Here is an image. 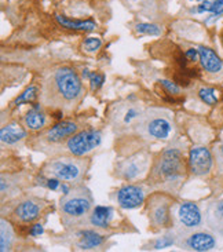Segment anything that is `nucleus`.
Wrapping results in <instances>:
<instances>
[{
  "label": "nucleus",
  "mask_w": 223,
  "mask_h": 252,
  "mask_svg": "<svg viewBox=\"0 0 223 252\" xmlns=\"http://www.w3.org/2000/svg\"><path fill=\"white\" fill-rule=\"evenodd\" d=\"M80 76L69 66L50 70L41 84L40 102L46 106L72 112L84 96Z\"/></svg>",
  "instance_id": "nucleus-1"
},
{
  "label": "nucleus",
  "mask_w": 223,
  "mask_h": 252,
  "mask_svg": "<svg viewBox=\"0 0 223 252\" xmlns=\"http://www.w3.org/2000/svg\"><path fill=\"white\" fill-rule=\"evenodd\" d=\"M186 164L179 146L171 145L156 157L149 172V185L155 189L175 193L183 184Z\"/></svg>",
  "instance_id": "nucleus-2"
},
{
  "label": "nucleus",
  "mask_w": 223,
  "mask_h": 252,
  "mask_svg": "<svg viewBox=\"0 0 223 252\" xmlns=\"http://www.w3.org/2000/svg\"><path fill=\"white\" fill-rule=\"evenodd\" d=\"M94 208V198L90 189L83 185H74L68 194L60 200V215L62 225L66 229H77L84 226L91 210Z\"/></svg>",
  "instance_id": "nucleus-3"
},
{
  "label": "nucleus",
  "mask_w": 223,
  "mask_h": 252,
  "mask_svg": "<svg viewBox=\"0 0 223 252\" xmlns=\"http://www.w3.org/2000/svg\"><path fill=\"white\" fill-rule=\"evenodd\" d=\"M90 168V160L87 157H77L66 153H60L58 156L47 160L41 174L47 177L58 178L62 182L70 185H80Z\"/></svg>",
  "instance_id": "nucleus-4"
},
{
  "label": "nucleus",
  "mask_w": 223,
  "mask_h": 252,
  "mask_svg": "<svg viewBox=\"0 0 223 252\" xmlns=\"http://www.w3.org/2000/svg\"><path fill=\"white\" fill-rule=\"evenodd\" d=\"M135 129L136 134L146 141L167 142L175 135V123L167 110L150 108L143 110Z\"/></svg>",
  "instance_id": "nucleus-5"
},
{
  "label": "nucleus",
  "mask_w": 223,
  "mask_h": 252,
  "mask_svg": "<svg viewBox=\"0 0 223 252\" xmlns=\"http://www.w3.org/2000/svg\"><path fill=\"white\" fill-rule=\"evenodd\" d=\"M175 200L168 191H156L146 200V215L155 230L168 229L172 225V205Z\"/></svg>",
  "instance_id": "nucleus-6"
},
{
  "label": "nucleus",
  "mask_w": 223,
  "mask_h": 252,
  "mask_svg": "<svg viewBox=\"0 0 223 252\" xmlns=\"http://www.w3.org/2000/svg\"><path fill=\"white\" fill-rule=\"evenodd\" d=\"M150 163L152 155L148 150L136 152L116 164L115 175L124 182H135L143 179L150 172Z\"/></svg>",
  "instance_id": "nucleus-7"
},
{
  "label": "nucleus",
  "mask_w": 223,
  "mask_h": 252,
  "mask_svg": "<svg viewBox=\"0 0 223 252\" xmlns=\"http://www.w3.org/2000/svg\"><path fill=\"white\" fill-rule=\"evenodd\" d=\"M204 217L201 208L193 201H175L172 205V225L176 233H185L201 229Z\"/></svg>",
  "instance_id": "nucleus-8"
},
{
  "label": "nucleus",
  "mask_w": 223,
  "mask_h": 252,
  "mask_svg": "<svg viewBox=\"0 0 223 252\" xmlns=\"http://www.w3.org/2000/svg\"><path fill=\"white\" fill-rule=\"evenodd\" d=\"M102 139H103V134H102L101 129H79L76 134H73L69 138L66 142L62 143L61 146H64V150L61 153H66V155H72V156L77 157H86L90 153H93L96 148L101 146Z\"/></svg>",
  "instance_id": "nucleus-9"
},
{
  "label": "nucleus",
  "mask_w": 223,
  "mask_h": 252,
  "mask_svg": "<svg viewBox=\"0 0 223 252\" xmlns=\"http://www.w3.org/2000/svg\"><path fill=\"white\" fill-rule=\"evenodd\" d=\"M79 131V124L76 122L65 120L58 122L54 126L48 127L47 129H43L40 135L36 136L33 146L37 150L43 148H60L62 143H65L70 136Z\"/></svg>",
  "instance_id": "nucleus-10"
},
{
  "label": "nucleus",
  "mask_w": 223,
  "mask_h": 252,
  "mask_svg": "<svg viewBox=\"0 0 223 252\" xmlns=\"http://www.w3.org/2000/svg\"><path fill=\"white\" fill-rule=\"evenodd\" d=\"M176 247L185 251L208 252L217 248V239L212 233L205 232L203 229H196L190 232L178 233Z\"/></svg>",
  "instance_id": "nucleus-11"
},
{
  "label": "nucleus",
  "mask_w": 223,
  "mask_h": 252,
  "mask_svg": "<svg viewBox=\"0 0 223 252\" xmlns=\"http://www.w3.org/2000/svg\"><path fill=\"white\" fill-rule=\"evenodd\" d=\"M142 113L143 109L136 103H131L129 101L127 103H119L112 110L110 123L116 131H126L129 127H135Z\"/></svg>",
  "instance_id": "nucleus-12"
},
{
  "label": "nucleus",
  "mask_w": 223,
  "mask_h": 252,
  "mask_svg": "<svg viewBox=\"0 0 223 252\" xmlns=\"http://www.w3.org/2000/svg\"><path fill=\"white\" fill-rule=\"evenodd\" d=\"M44 207H46V203L40 198L33 197V196L21 198L17 201V204L14 205L13 218L22 225L34 223L37 219L40 218Z\"/></svg>",
  "instance_id": "nucleus-13"
},
{
  "label": "nucleus",
  "mask_w": 223,
  "mask_h": 252,
  "mask_svg": "<svg viewBox=\"0 0 223 252\" xmlns=\"http://www.w3.org/2000/svg\"><path fill=\"white\" fill-rule=\"evenodd\" d=\"M115 201L122 210L139 208L146 201V189L142 185H123L115 191Z\"/></svg>",
  "instance_id": "nucleus-14"
},
{
  "label": "nucleus",
  "mask_w": 223,
  "mask_h": 252,
  "mask_svg": "<svg viewBox=\"0 0 223 252\" xmlns=\"http://www.w3.org/2000/svg\"><path fill=\"white\" fill-rule=\"evenodd\" d=\"M103 230L95 229V227H77V230L73 229V247L79 251H93L96 248H101L108 236Z\"/></svg>",
  "instance_id": "nucleus-15"
},
{
  "label": "nucleus",
  "mask_w": 223,
  "mask_h": 252,
  "mask_svg": "<svg viewBox=\"0 0 223 252\" xmlns=\"http://www.w3.org/2000/svg\"><path fill=\"white\" fill-rule=\"evenodd\" d=\"M214 157L208 148L205 146H193L189 152V171L194 177H205L212 170Z\"/></svg>",
  "instance_id": "nucleus-16"
},
{
  "label": "nucleus",
  "mask_w": 223,
  "mask_h": 252,
  "mask_svg": "<svg viewBox=\"0 0 223 252\" xmlns=\"http://www.w3.org/2000/svg\"><path fill=\"white\" fill-rule=\"evenodd\" d=\"M116 218V211L110 205H94L88 215L87 223L90 227H95L99 230H109Z\"/></svg>",
  "instance_id": "nucleus-17"
},
{
  "label": "nucleus",
  "mask_w": 223,
  "mask_h": 252,
  "mask_svg": "<svg viewBox=\"0 0 223 252\" xmlns=\"http://www.w3.org/2000/svg\"><path fill=\"white\" fill-rule=\"evenodd\" d=\"M41 105H43L41 102L32 103L31 109L27 110L25 115L22 116V124L29 131H33V132L43 131V129H46V127L50 123L47 113L43 110Z\"/></svg>",
  "instance_id": "nucleus-18"
},
{
  "label": "nucleus",
  "mask_w": 223,
  "mask_h": 252,
  "mask_svg": "<svg viewBox=\"0 0 223 252\" xmlns=\"http://www.w3.org/2000/svg\"><path fill=\"white\" fill-rule=\"evenodd\" d=\"M28 131L15 122L4 124L0 129V141L3 148H17L27 139Z\"/></svg>",
  "instance_id": "nucleus-19"
},
{
  "label": "nucleus",
  "mask_w": 223,
  "mask_h": 252,
  "mask_svg": "<svg viewBox=\"0 0 223 252\" xmlns=\"http://www.w3.org/2000/svg\"><path fill=\"white\" fill-rule=\"evenodd\" d=\"M200 53V63L208 73H219L223 69L222 60L218 57V54L210 47H198Z\"/></svg>",
  "instance_id": "nucleus-20"
},
{
  "label": "nucleus",
  "mask_w": 223,
  "mask_h": 252,
  "mask_svg": "<svg viewBox=\"0 0 223 252\" xmlns=\"http://www.w3.org/2000/svg\"><path fill=\"white\" fill-rule=\"evenodd\" d=\"M205 222L214 232L223 234V200L214 201L205 212Z\"/></svg>",
  "instance_id": "nucleus-21"
},
{
  "label": "nucleus",
  "mask_w": 223,
  "mask_h": 252,
  "mask_svg": "<svg viewBox=\"0 0 223 252\" xmlns=\"http://www.w3.org/2000/svg\"><path fill=\"white\" fill-rule=\"evenodd\" d=\"M21 182L20 175H6L1 174V179H0V190H1V198L4 201V198L15 197L21 191Z\"/></svg>",
  "instance_id": "nucleus-22"
},
{
  "label": "nucleus",
  "mask_w": 223,
  "mask_h": 252,
  "mask_svg": "<svg viewBox=\"0 0 223 252\" xmlns=\"http://www.w3.org/2000/svg\"><path fill=\"white\" fill-rule=\"evenodd\" d=\"M55 20L57 22L65 29L69 31H81V32H93L96 29V24L94 21L86 20V21H77V20H70L65 15H55Z\"/></svg>",
  "instance_id": "nucleus-23"
},
{
  "label": "nucleus",
  "mask_w": 223,
  "mask_h": 252,
  "mask_svg": "<svg viewBox=\"0 0 223 252\" xmlns=\"http://www.w3.org/2000/svg\"><path fill=\"white\" fill-rule=\"evenodd\" d=\"M191 11L197 14L210 13L211 17L205 21L207 24H210L223 14V0H204L198 6L191 8Z\"/></svg>",
  "instance_id": "nucleus-24"
},
{
  "label": "nucleus",
  "mask_w": 223,
  "mask_h": 252,
  "mask_svg": "<svg viewBox=\"0 0 223 252\" xmlns=\"http://www.w3.org/2000/svg\"><path fill=\"white\" fill-rule=\"evenodd\" d=\"M15 234H14L11 223L3 218L0 222V251L6 252L13 248Z\"/></svg>",
  "instance_id": "nucleus-25"
},
{
  "label": "nucleus",
  "mask_w": 223,
  "mask_h": 252,
  "mask_svg": "<svg viewBox=\"0 0 223 252\" xmlns=\"http://www.w3.org/2000/svg\"><path fill=\"white\" fill-rule=\"evenodd\" d=\"M40 91V87L37 84H31L29 87H27L21 93L20 95L14 99L13 102H11V106L13 108H18L21 105H25V103H34L40 98V94H39Z\"/></svg>",
  "instance_id": "nucleus-26"
},
{
  "label": "nucleus",
  "mask_w": 223,
  "mask_h": 252,
  "mask_svg": "<svg viewBox=\"0 0 223 252\" xmlns=\"http://www.w3.org/2000/svg\"><path fill=\"white\" fill-rule=\"evenodd\" d=\"M176 241H178V233L176 230H168L165 234H162L161 237H159L152 243L150 248L155 250V251H160V250H165L169 247L176 246Z\"/></svg>",
  "instance_id": "nucleus-27"
},
{
  "label": "nucleus",
  "mask_w": 223,
  "mask_h": 252,
  "mask_svg": "<svg viewBox=\"0 0 223 252\" xmlns=\"http://www.w3.org/2000/svg\"><path fill=\"white\" fill-rule=\"evenodd\" d=\"M135 32L138 34H146V36H160L162 33V28L157 24L142 22V24H136Z\"/></svg>",
  "instance_id": "nucleus-28"
},
{
  "label": "nucleus",
  "mask_w": 223,
  "mask_h": 252,
  "mask_svg": "<svg viewBox=\"0 0 223 252\" xmlns=\"http://www.w3.org/2000/svg\"><path fill=\"white\" fill-rule=\"evenodd\" d=\"M198 96H200V99L204 103H207L210 106H214L218 102L217 91L214 89H211V87H201V89L198 90Z\"/></svg>",
  "instance_id": "nucleus-29"
},
{
  "label": "nucleus",
  "mask_w": 223,
  "mask_h": 252,
  "mask_svg": "<svg viewBox=\"0 0 223 252\" xmlns=\"http://www.w3.org/2000/svg\"><path fill=\"white\" fill-rule=\"evenodd\" d=\"M101 47L102 40L99 37H87L86 40L83 41V50H84L86 53H90V54L96 53Z\"/></svg>",
  "instance_id": "nucleus-30"
},
{
  "label": "nucleus",
  "mask_w": 223,
  "mask_h": 252,
  "mask_svg": "<svg viewBox=\"0 0 223 252\" xmlns=\"http://www.w3.org/2000/svg\"><path fill=\"white\" fill-rule=\"evenodd\" d=\"M105 80H106V76L102 75V73H98V72H93L91 76H90V79H88L91 91H96V90L101 89Z\"/></svg>",
  "instance_id": "nucleus-31"
},
{
  "label": "nucleus",
  "mask_w": 223,
  "mask_h": 252,
  "mask_svg": "<svg viewBox=\"0 0 223 252\" xmlns=\"http://www.w3.org/2000/svg\"><path fill=\"white\" fill-rule=\"evenodd\" d=\"M160 84H161L162 89L165 90L167 93H169V94H172V95H176V94L181 93L179 86H178L176 83L168 80V79H161V80H160Z\"/></svg>",
  "instance_id": "nucleus-32"
},
{
  "label": "nucleus",
  "mask_w": 223,
  "mask_h": 252,
  "mask_svg": "<svg viewBox=\"0 0 223 252\" xmlns=\"http://www.w3.org/2000/svg\"><path fill=\"white\" fill-rule=\"evenodd\" d=\"M61 184H62V181H60L58 178L47 177V181H46V188H47L48 190L57 191V190H60Z\"/></svg>",
  "instance_id": "nucleus-33"
},
{
  "label": "nucleus",
  "mask_w": 223,
  "mask_h": 252,
  "mask_svg": "<svg viewBox=\"0 0 223 252\" xmlns=\"http://www.w3.org/2000/svg\"><path fill=\"white\" fill-rule=\"evenodd\" d=\"M43 233H44V227H43L41 223H33L29 229V236L31 237H40Z\"/></svg>",
  "instance_id": "nucleus-34"
},
{
  "label": "nucleus",
  "mask_w": 223,
  "mask_h": 252,
  "mask_svg": "<svg viewBox=\"0 0 223 252\" xmlns=\"http://www.w3.org/2000/svg\"><path fill=\"white\" fill-rule=\"evenodd\" d=\"M185 57H186L190 62L200 61V53H198V48H189V50H186Z\"/></svg>",
  "instance_id": "nucleus-35"
},
{
  "label": "nucleus",
  "mask_w": 223,
  "mask_h": 252,
  "mask_svg": "<svg viewBox=\"0 0 223 252\" xmlns=\"http://www.w3.org/2000/svg\"><path fill=\"white\" fill-rule=\"evenodd\" d=\"M91 73H93V72H90V70H88V69H83V72H81V77H83V79H90V76H91Z\"/></svg>",
  "instance_id": "nucleus-36"
},
{
  "label": "nucleus",
  "mask_w": 223,
  "mask_h": 252,
  "mask_svg": "<svg viewBox=\"0 0 223 252\" xmlns=\"http://www.w3.org/2000/svg\"><path fill=\"white\" fill-rule=\"evenodd\" d=\"M221 155H222V157H223V141H222V145H221Z\"/></svg>",
  "instance_id": "nucleus-37"
},
{
  "label": "nucleus",
  "mask_w": 223,
  "mask_h": 252,
  "mask_svg": "<svg viewBox=\"0 0 223 252\" xmlns=\"http://www.w3.org/2000/svg\"><path fill=\"white\" fill-rule=\"evenodd\" d=\"M189 1H197V3H201L204 0H189Z\"/></svg>",
  "instance_id": "nucleus-38"
},
{
  "label": "nucleus",
  "mask_w": 223,
  "mask_h": 252,
  "mask_svg": "<svg viewBox=\"0 0 223 252\" xmlns=\"http://www.w3.org/2000/svg\"><path fill=\"white\" fill-rule=\"evenodd\" d=\"M222 41H223V34H222Z\"/></svg>",
  "instance_id": "nucleus-39"
}]
</instances>
